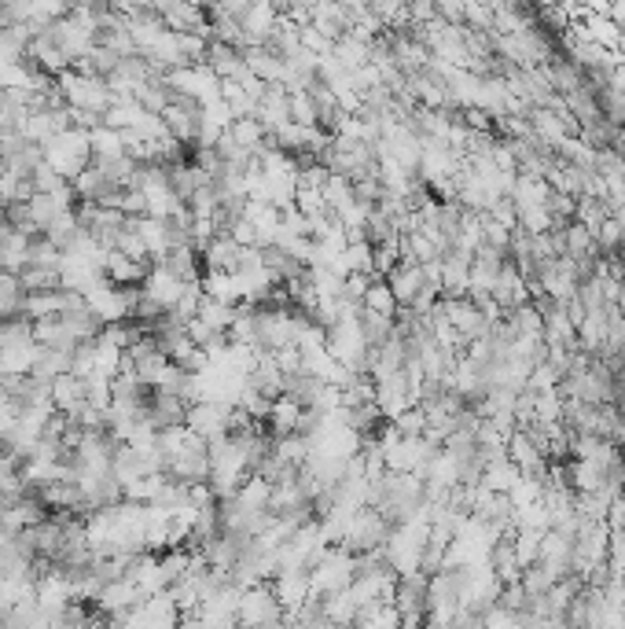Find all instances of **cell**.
<instances>
[{"label": "cell", "mask_w": 625, "mask_h": 629, "mask_svg": "<svg viewBox=\"0 0 625 629\" xmlns=\"http://www.w3.org/2000/svg\"><path fill=\"white\" fill-rule=\"evenodd\" d=\"M228 412H232V405H225V401H192L184 424L210 442L217 435H228Z\"/></svg>", "instance_id": "obj_3"}, {"label": "cell", "mask_w": 625, "mask_h": 629, "mask_svg": "<svg viewBox=\"0 0 625 629\" xmlns=\"http://www.w3.org/2000/svg\"><path fill=\"white\" fill-rule=\"evenodd\" d=\"M41 148H45V162H48V166H52L59 177H67V181H74V177H78L85 166H92L89 129L67 126L63 133H56V137L48 140V144H41Z\"/></svg>", "instance_id": "obj_1"}, {"label": "cell", "mask_w": 625, "mask_h": 629, "mask_svg": "<svg viewBox=\"0 0 625 629\" xmlns=\"http://www.w3.org/2000/svg\"><path fill=\"white\" fill-rule=\"evenodd\" d=\"M239 251H243V247H239V243L232 240L228 232H225V236H214V240H210V243L203 247L206 265H210V269H236Z\"/></svg>", "instance_id": "obj_7"}, {"label": "cell", "mask_w": 625, "mask_h": 629, "mask_svg": "<svg viewBox=\"0 0 625 629\" xmlns=\"http://www.w3.org/2000/svg\"><path fill=\"white\" fill-rule=\"evenodd\" d=\"M85 401V379H78L74 372H63V376L52 379V405L59 412H74Z\"/></svg>", "instance_id": "obj_6"}, {"label": "cell", "mask_w": 625, "mask_h": 629, "mask_svg": "<svg viewBox=\"0 0 625 629\" xmlns=\"http://www.w3.org/2000/svg\"><path fill=\"white\" fill-rule=\"evenodd\" d=\"M276 607H280V600H276V593H269V589H247V593L239 596V622H273L276 618Z\"/></svg>", "instance_id": "obj_4"}, {"label": "cell", "mask_w": 625, "mask_h": 629, "mask_svg": "<svg viewBox=\"0 0 625 629\" xmlns=\"http://www.w3.org/2000/svg\"><path fill=\"white\" fill-rule=\"evenodd\" d=\"M394 306H398V298H394L390 284H383V280H372V284H368V291H364V309L383 313V317H394Z\"/></svg>", "instance_id": "obj_8"}, {"label": "cell", "mask_w": 625, "mask_h": 629, "mask_svg": "<svg viewBox=\"0 0 625 629\" xmlns=\"http://www.w3.org/2000/svg\"><path fill=\"white\" fill-rule=\"evenodd\" d=\"M184 287H188V280H184L177 269H170L166 262H155L148 269V276H144L140 291H144L148 298H155L162 309H173L177 306V298L184 295Z\"/></svg>", "instance_id": "obj_2"}, {"label": "cell", "mask_w": 625, "mask_h": 629, "mask_svg": "<svg viewBox=\"0 0 625 629\" xmlns=\"http://www.w3.org/2000/svg\"><path fill=\"white\" fill-rule=\"evenodd\" d=\"M148 269H151L148 262H137V258H129V254H122L118 247H111V254H107V276H111V284H118V287L144 284Z\"/></svg>", "instance_id": "obj_5"}]
</instances>
